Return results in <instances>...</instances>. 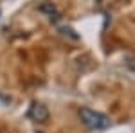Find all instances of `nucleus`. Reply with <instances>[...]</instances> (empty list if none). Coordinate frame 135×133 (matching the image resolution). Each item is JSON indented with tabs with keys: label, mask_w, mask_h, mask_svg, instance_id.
<instances>
[{
	"label": "nucleus",
	"mask_w": 135,
	"mask_h": 133,
	"mask_svg": "<svg viewBox=\"0 0 135 133\" xmlns=\"http://www.w3.org/2000/svg\"><path fill=\"white\" fill-rule=\"evenodd\" d=\"M79 119H81V122H83L88 130H95V131L106 130V128L110 126V119H108L104 113L90 110V108H81V110H79Z\"/></svg>",
	"instance_id": "obj_1"
},
{
	"label": "nucleus",
	"mask_w": 135,
	"mask_h": 133,
	"mask_svg": "<svg viewBox=\"0 0 135 133\" xmlns=\"http://www.w3.org/2000/svg\"><path fill=\"white\" fill-rule=\"evenodd\" d=\"M27 119H31L32 122H47L49 119V108L43 102L34 101L27 110Z\"/></svg>",
	"instance_id": "obj_2"
},
{
	"label": "nucleus",
	"mask_w": 135,
	"mask_h": 133,
	"mask_svg": "<svg viewBox=\"0 0 135 133\" xmlns=\"http://www.w3.org/2000/svg\"><path fill=\"white\" fill-rule=\"evenodd\" d=\"M40 11H42L43 14H47V18L51 22H58L60 20V11H58V7L54 6V4H51V2H43L42 6H40Z\"/></svg>",
	"instance_id": "obj_3"
},
{
	"label": "nucleus",
	"mask_w": 135,
	"mask_h": 133,
	"mask_svg": "<svg viewBox=\"0 0 135 133\" xmlns=\"http://www.w3.org/2000/svg\"><path fill=\"white\" fill-rule=\"evenodd\" d=\"M38 133H42V131H38Z\"/></svg>",
	"instance_id": "obj_4"
}]
</instances>
